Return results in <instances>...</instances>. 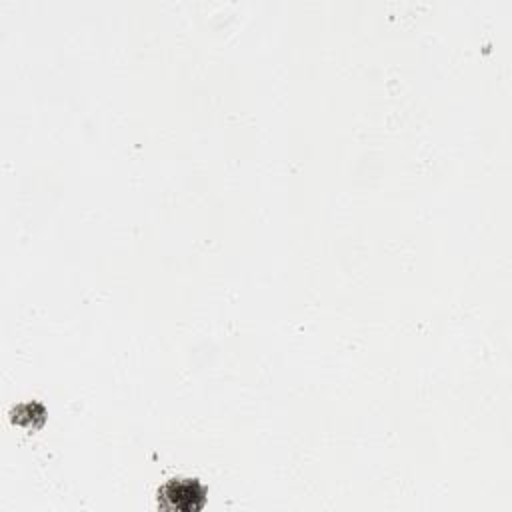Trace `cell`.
I'll list each match as a JSON object with an SVG mask.
<instances>
[{"label":"cell","mask_w":512,"mask_h":512,"mask_svg":"<svg viewBox=\"0 0 512 512\" xmlns=\"http://www.w3.org/2000/svg\"><path fill=\"white\" fill-rule=\"evenodd\" d=\"M164 510L198 512L206 504V488L196 478H172L158 490Z\"/></svg>","instance_id":"6da1fadb"}]
</instances>
